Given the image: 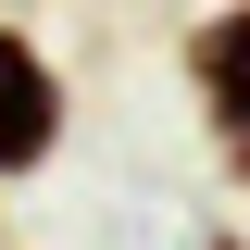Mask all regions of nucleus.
<instances>
[{
    "label": "nucleus",
    "instance_id": "f03ea898",
    "mask_svg": "<svg viewBox=\"0 0 250 250\" xmlns=\"http://www.w3.org/2000/svg\"><path fill=\"white\" fill-rule=\"evenodd\" d=\"M62 150V75L25 25H0V175H38Z\"/></svg>",
    "mask_w": 250,
    "mask_h": 250
},
{
    "label": "nucleus",
    "instance_id": "7ed1b4c3",
    "mask_svg": "<svg viewBox=\"0 0 250 250\" xmlns=\"http://www.w3.org/2000/svg\"><path fill=\"white\" fill-rule=\"evenodd\" d=\"M200 250H250V238H200Z\"/></svg>",
    "mask_w": 250,
    "mask_h": 250
},
{
    "label": "nucleus",
    "instance_id": "f257e3e1",
    "mask_svg": "<svg viewBox=\"0 0 250 250\" xmlns=\"http://www.w3.org/2000/svg\"><path fill=\"white\" fill-rule=\"evenodd\" d=\"M188 88H200V113H213V150H225V175L250 188V0L200 13V38H188Z\"/></svg>",
    "mask_w": 250,
    "mask_h": 250
}]
</instances>
